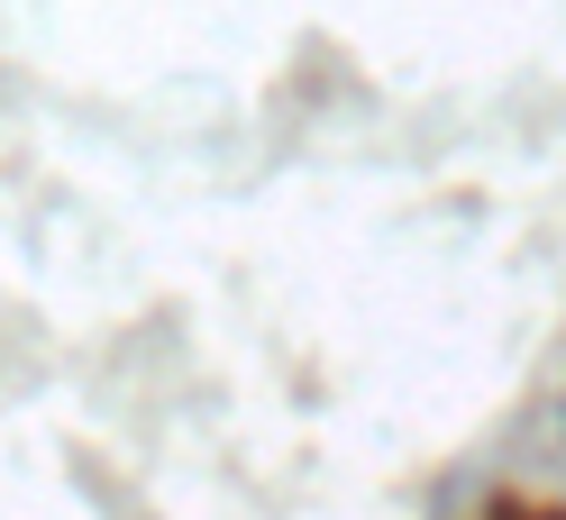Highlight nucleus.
<instances>
[{
  "mask_svg": "<svg viewBox=\"0 0 566 520\" xmlns=\"http://www.w3.org/2000/svg\"><path fill=\"white\" fill-rule=\"evenodd\" d=\"M493 520H566V511H493Z\"/></svg>",
  "mask_w": 566,
  "mask_h": 520,
  "instance_id": "1",
  "label": "nucleus"
}]
</instances>
